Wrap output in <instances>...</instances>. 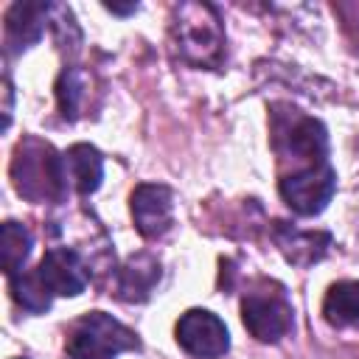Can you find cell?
<instances>
[{"label": "cell", "mask_w": 359, "mask_h": 359, "mask_svg": "<svg viewBox=\"0 0 359 359\" xmlns=\"http://www.w3.org/2000/svg\"><path fill=\"white\" fill-rule=\"evenodd\" d=\"M11 182L28 202H62L67 194L65 154L39 137H25L11 157Z\"/></svg>", "instance_id": "obj_1"}, {"label": "cell", "mask_w": 359, "mask_h": 359, "mask_svg": "<svg viewBox=\"0 0 359 359\" xmlns=\"http://www.w3.org/2000/svg\"><path fill=\"white\" fill-rule=\"evenodd\" d=\"M174 45L194 67H219L224 59V28L213 6L180 3L174 8Z\"/></svg>", "instance_id": "obj_2"}, {"label": "cell", "mask_w": 359, "mask_h": 359, "mask_svg": "<svg viewBox=\"0 0 359 359\" xmlns=\"http://www.w3.org/2000/svg\"><path fill=\"white\" fill-rule=\"evenodd\" d=\"M140 339L132 328L104 311L81 314L65 337V353L70 359H115L123 351H137Z\"/></svg>", "instance_id": "obj_3"}, {"label": "cell", "mask_w": 359, "mask_h": 359, "mask_svg": "<svg viewBox=\"0 0 359 359\" xmlns=\"http://www.w3.org/2000/svg\"><path fill=\"white\" fill-rule=\"evenodd\" d=\"M286 112H275L272 123V143L280 160H294L297 168H309L317 163H328V135L325 126L314 118L297 115V109L283 107Z\"/></svg>", "instance_id": "obj_4"}, {"label": "cell", "mask_w": 359, "mask_h": 359, "mask_svg": "<svg viewBox=\"0 0 359 359\" xmlns=\"http://www.w3.org/2000/svg\"><path fill=\"white\" fill-rule=\"evenodd\" d=\"M241 323L258 342H280L294 325V311L283 292L250 289L241 297Z\"/></svg>", "instance_id": "obj_5"}, {"label": "cell", "mask_w": 359, "mask_h": 359, "mask_svg": "<svg viewBox=\"0 0 359 359\" xmlns=\"http://www.w3.org/2000/svg\"><path fill=\"white\" fill-rule=\"evenodd\" d=\"M278 191L297 216H317L325 210V205L337 191V174L331 163H317V165L283 174L278 182Z\"/></svg>", "instance_id": "obj_6"}, {"label": "cell", "mask_w": 359, "mask_h": 359, "mask_svg": "<svg viewBox=\"0 0 359 359\" xmlns=\"http://www.w3.org/2000/svg\"><path fill=\"white\" fill-rule=\"evenodd\" d=\"M174 334L180 348L196 359H219L230 348V334L224 320L208 309H188L177 320Z\"/></svg>", "instance_id": "obj_7"}, {"label": "cell", "mask_w": 359, "mask_h": 359, "mask_svg": "<svg viewBox=\"0 0 359 359\" xmlns=\"http://www.w3.org/2000/svg\"><path fill=\"white\" fill-rule=\"evenodd\" d=\"M132 222L143 238H160L174 224V194L163 182H143L129 196Z\"/></svg>", "instance_id": "obj_8"}, {"label": "cell", "mask_w": 359, "mask_h": 359, "mask_svg": "<svg viewBox=\"0 0 359 359\" xmlns=\"http://www.w3.org/2000/svg\"><path fill=\"white\" fill-rule=\"evenodd\" d=\"M36 272L50 289V294H59V297H79L90 283V269L84 266L79 252L67 247H50L42 255Z\"/></svg>", "instance_id": "obj_9"}, {"label": "cell", "mask_w": 359, "mask_h": 359, "mask_svg": "<svg viewBox=\"0 0 359 359\" xmlns=\"http://www.w3.org/2000/svg\"><path fill=\"white\" fill-rule=\"evenodd\" d=\"M48 22H50V6L48 3H31V0L11 3L6 11V45H8V50H25V48L36 45Z\"/></svg>", "instance_id": "obj_10"}, {"label": "cell", "mask_w": 359, "mask_h": 359, "mask_svg": "<svg viewBox=\"0 0 359 359\" xmlns=\"http://www.w3.org/2000/svg\"><path fill=\"white\" fill-rule=\"evenodd\" d=\"M157 283H160V261L149 252H137L118 269L115 294L126 303H143L151 297Z\"/></svg>", "instance_id": "obj_11"}, {"label": "cell", "mask_w": 359, "mask_h": 359, "mask_svg": "<svg viewBox=\"0 0 359 359\" xmlns=\"http://www.w3.org/2000/svg\"><path fill=\"white\" fill-rule=\"evenodd\" d=\"M275 241L286 255V261L297 266H309L328 252L331 236L317 230H297V227H289L286 222H275Z\"/></svg>", "instance_id": "obj_12"}, {"label": "cell", "mask_w": 359, "mask_h": 359, "mask_svg": "<svg viewBox=\"0 0 359 359\" xmlns=\"http://www.w3.org/2000/svg\"><path fill=\"white\" fill-rule=\"evenodd\" d=\"M65 171H67V182L81 194L90 196L93 191H98L101 177H104V157L95 146L90 143H76L65 151Z\"/></svg>", "instance_id": "obj_13"}, {"label": "cell", "mask_w": 359, "mask_h": 359, "mask_svg": "<svg viewBox=\"0 0 359 359\" xmlns=\"http://www.w3.org/2000/svg\"><path fill=\"white\" fill-rule=\"evenodd\" d=\"M323 317L334 328L359 325V280H337L323 297Z\"/></svg>", "instance_id": "obj_14"}, {"label": "cell", "mask_w": 359, "mask_h": 359, "mask_svg": "<svg viewBox=\"0 0 359 359\" xmlns=\"http://www.w3.org/2000/svg\"><path fill=\"white\" fill-rule=\"evenodd\" d=\"M90 98V76L81 67H65L56 79V104L62 118L76 121Z\"/></svg>", "instance_id": "obj_15"}, {"label": "cell", "mask_w": 359, "mask_h": 359, "mask_svg": "<svg viewBox=\"0 0 359 359\" xmlns=\"http://www.w3.org/2000/svg\"><path fill=\"white\" fill-rule=\"evenodd\" d=\"M31 247H34V238H31V230L20 222H3L0 227V261H3V272L11 278L17 272H22L28 255H31Z\"/></svg>", "instance_id": "obj_16"}, {"label": "cell", "mask_w": 359, "mask_h": 359, "mask_svg": "<svg viewBox=\"0 0 359 359\" xmlns=\"http://www.w3.org/2000/svg\"><path fill=\"white\" fill-rule=\"evenodd\" d=\"M8 292L11 300L31 311V314H45L50 309V289L39 278V272H17L8 278Z\"/></svg>", "instance_id": "obj_17"}, {"label": "cell", "mask_w": 359, "mask_h": 359, "mask_svg": "<svg viewBox=\"0 0 359 359\" xmlns=\"http://www.w3.org/2000/svg\"><path fill=\"white\" fill-rule=\"evenodd\" d=\"M3 95H6V104H3V129H8V123H11V84H8V79L3 81Z\"/></svg>", "instance_id": "obj_18"}, {"label": "cell", "mask_w": 359, "mask_h": 359, "mask_svg": "<svg viewBox=\"0 0 359 359\" xmlns=\"http://www.w3.org/2000/svg\"><path fill=\"white\" fill-rule=\"evenodd\" d=\"M104 8L112 11V14H135L137 11V3H126V6H121V3H104Z\"/></svg>", "instance_id": "obj_19"}]
</instances>
